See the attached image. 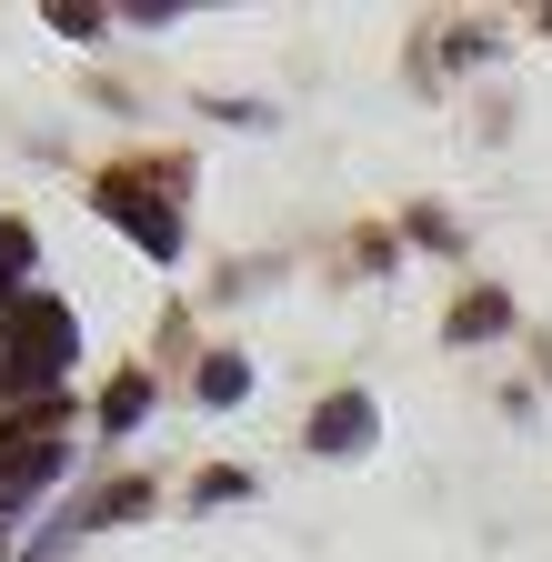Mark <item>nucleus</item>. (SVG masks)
I'll list each match as a JSON object with an SVG mask.
<instances>
[{"instance_id":"f257e3e1","label":"nucleus","mask_w":552,"mask_h":562,"mask_svg":"<svg viewBox=\"0 0 552 562\" xmlns=\"http://www.w3.org/2000/svg\"><path fill=\"white\" fill-rule=\"evenodd\" d=\"M60 372H71V302L21 292L0 322V392H50Z\"/></svg>"},{"instance_id":"f03ea898","label":"nucleus","mask_w":552,"mask_h":562,"mask_svg":"<svg viewBox=\"0 0 552 562\" xmlns=\"http://www.w3.org/2000/svg\"><path fill=\"white\" fill-rule=\"evenodd\" d=\"M50 472H60V412H21L11 432H0V513L31 503Z\"/></svg>"},{"instance_id":"7ed1b4c3","label":"nucleus","mask_w":552,"mask_h":562,"mask_svg":"<svg viewBox=\"0 0 552 562\" xmlns=\"http://www.w3.org/2000/svg\"><path fill=\"white\" fill-rule=\"evenodd\" d=\"M362 432H372V412H362V402H352V392H341V402H331V412H322V442H331V452H352V442H362Z\"/></svg>"},{"instance_id":"20e7f679","label":"nucleus","mask_w":552,"mask_h":562,"mask_svg":"<svg viewBox=\"0 0 552 562\" xmlns=\"http://www.w3.org/2000/svg\"><path fill=\"white\" fill-rule=\"evenodd\" d=\"M142 402H151V382H142V372H121V382H111V402H101V412H111V422H131V412H142Z\"/></svg>"}]
</instances>
